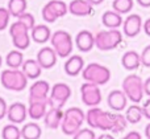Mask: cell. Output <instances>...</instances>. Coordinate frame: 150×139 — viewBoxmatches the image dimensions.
<instances>
[{
    "instance_id": "cell-31",
    "label": "cell",
    "mask_w": 150,
    "mask_h": 139,
    "mask_svg": "<svg viewBox=\"0 0 150 139\" xmlns=\"http://www.w3.org/2000/svg\"><path fill=\"white\" fill-rule=\"evenodd\" d=\"M1 137H3V139H20L21 130L16 126V123L7 125V126H4V129H3Z\"/></svg>"
},
{
    "instance_id": "cell-14",
    "label": "cell",
    "mask_w": 150,
    "mask_h": 139,
    "mask_svg": "<svg viewBox=\"0 0 150 139\" xmlns=\"http://www.w3.org/2000/svg\"><path fill=\"white\" fill-rule=\"evenodd\" d=\"M57 53L53 49V47H45L38 50L37 53V61L41 65L42 69H50L57 64Z\"/></svg>"
},
{
    "instance_id": "cell-18",
    "label": "cell",
    "mask_w": 150,
    "mask_h": 139,
    "mask_svg": "<svg viewBox=\"0 0 150 139\" xmlns=\"http://www.w3.org/2000/svg\"><path fill=\"white\" fill-rule=\"evenodd\" d=\"M45 119V126L47 129H52L55 130L61 126L62 123V119H63V111L62 109H58V107H50L49 111H46L44 117Z\"/></svg>"
},
{
    "instance_id": "cell-1",
    "label": "cell",
    "mask_w": 150,
    "mask_h": 139,
    "mask_svg": "<svg viewBox=\"0 0 150 139\" xmlns=\"http://www.w3.org/2000/svg\"><path fill=\"white\" fill-rule=\"evenodd\" d=\"M86 121H87L88 126L91 129H99L103 131H108V130L113 129L115 123V114L104 111L99 107H91L86 114Z\"/></svg>"
},
{
    "instance_id": "cell-46",
    "label": "cell",
    "mask_w": 150,
    "mask_h": 139,
    "mask_svg": "<svg viewBox=\"0 0 150 139\" xmlns=\"http://www.w3.org/2000/svg\"><path fill=\"white\" fill-rule=\"evenodd\" d=\"M1 64H3V58H1V56H0V66H1Z\"/></svg>"
},
{
    "instance_id": "cell-23",
    "label": "cell",
    "mask_w": 150,
    "mask_h": 139,
    "mask_svg": "<svg viewBox=\"0 0 150 139\" xmlns=\"http://www.w3.org/2000/svg\"><path fill=\"white\" fill-rule=\"evenodd\" d=\"M101 23L108 29H117L122 25L124 20L121 17V13L116 12V11H107L101 16Z\"/></svg>"
},
{
    "instance_id": "cell-44",
    "label": "cell",
    "mask_w": 150,
    "mask_h": 139,
    "mask_svg": "<svg viewBox=\"0 0 150 139\" xmlns=\"http://www.w3.org/2000/svg\"><path fill=\"white\" fill-rule=\"evenodd\" d=\"M145 135H146V139H150V123H148L145 127Z\"/></svg>"
},
{
    "instance_id": "cell-19",
    "label": "cell",
    "mask_w": 150,
    "mask_h": 139,
    "mask_svg": "<svg viewBox=\"0 0 150 139\" xmlns=\"http://www.w3.org/2000/svg\"><path fill=\"white\" fill-rule=\"evenodd\" d=\"M83 69H84V60H83L82 56H78V54L70 56L65 64L66 74H69V76H71V77L78 76Z\"/></svg>"
},
{
    "instance_id": "cell-11",
    "label": "cell",
    "mask_w": 150,
    "mask_h": 139,
    "mask_svg": "<svg viewBox=\"0 0 150 139\" xmlns=\"http://www.w3.org/2000/svg\"><path fill=\"white\" fill-rule=\"evenodd\" d=\"M80 95H82V102L88 107H95L99 106L101 102V92L99 89V85L87 82L80 86Z\"/></svg>"
},
{
    "instance_id": "cell-34",
    "label": "cell",
    "mask_w": 150,
    "mask_h": 139,
    "mask_svg": "<svg viewBox=\"0 0 150 139\" xmlns=\"http://www.w3.org/2000/svg\"><path fill=\"white\" fill-rule=\"evenodd\" d=\"M73 139H96V134L92 129H80L74 134Z\"/></svg>"
},
{
    "instance_id": "cell-35",
    "label": "cell",
    "mask_w": 150,
    "mask_h": 139,
    "mask_svg": "<svg viewBox=\"0 0 150 139\" xmlns=\"http://www.w3.org/2000/svg\"><path fill=\"white\" fill-rule=\"evenodd\" d=\"M9 11L8 8H1L0 7V31H4L7 29L8 24H9Z\"/></svg>"
},
{
    "instance_id": "cell-17",
    "label": "cell",
    "mask_w": 150,
    "mask_h": 139,
    "mask_svg": "<svg viewBox=\"0 0 150 139\" xmlns=\"http://www.w3.org/2000/svg\"><path fill=\"white\" fill-rule=\"evenodd\" d=\"M75 44H76L78 49L80 52L86 53V52H90L93 47H95V36L91 33L90 31H80L79 33L76 34L75 37Z\"/></svg>"
},
{
    "instance_id": "cell-15",
    "label": "cell",
    "mask_w": 150,
    "mask_h": 139,
    "mask_svg": "<svg viewBox=\"0 0 150 139\" xmlns=\"http://www.w3.org/2000/svg\"><path fill=\"white\" fill-rule=\"evenodd\" d=\"M26 114H28V109L24 103L20 102H15L11 106H8V111H7V118L9 119L12 123H23L26 118Z\"/></svg>"
},
{
    "instance_id": "cell-28",
    "label": "cell",
    "mask_w": 150,
    "mask_h": 139,
    "mask_svg": "<svg viewBox=\"0 0 150 139\" xmlns=\"http://www.w3.org/2000/svg\"><path fill=\"white\" fill-rule=\"evenodd\" d=\"M125 117H127L128 122L132 125H136V123H138V122H141V119L144 118L142 106H138L137 103H136V105H132L130 107L127 109Z\"/></svg>"
},
{
    "instance_id": "cell-4",
    "label": "cell",
    "mask_w": 150,
    "mask_h": 139,
    "mask_svg": "<svg viewBox=\"0 0 150 139\" xmlns=\"http://www.w3.org/2000/svg\"><path fill=\"white\" fill-rule=\"evenodd\" d=\"M82 77L87 82H92V84L101 86V85H105L111 80V70L107 66L101 65V64L92 62L88 64L82 70Z\"/></svg>"
},
{
    "instance_id": "cell-22",
    "label": "cell",
    "mask_w": 150,
    "mask_h": 139,
    "mask_svg": "<svg viewBox=\"0 0 150 139\" xmlns=\"http://www.w3.org/2000/svg\"><path fill=\"white\" fill-rule=\"evenodd\" d=\"M30 36L32 40L38 44H45L50 40L52 37V32H50V28L45 24H40V25H34L30 31Z\"/></svg>"
},
{
    "instance_id": "cell-27",
    "label": "cell",
    "mask_w": 150,
    "mask_h": 139,
    "mask_svg": "<svg viewBox=\"0 0 150 139\" xmlns=\"http://www.w3.org/2000/svg\"><path fill=\"white\" fill-rule=\"evenodd\" d=\"M5 62L11 69H18L20 66H23L24 64V56L21 53L20 49L17 50H11L5 57Z\"/></svg>"
},
{
    "instance_id": "cell-3",
    "label": "cell",
    "mask_w": 150,
    "mask_h": 139,
    "mask_svg": "<svg viewBox=\"0 0 150 139\" xmlns=\"http://www.w3.org/2000/svg\"><path fill=\"white\" fill-rule=\"evenodd\" d=\"M0 82L5 89L12 90V92H21L28 85V77L24 74L23 70L9 68L1 73Z\"/></svg>"
},
{
    "instance_id": "cell-24",
    "label": "cell",
    "mask_w": 150,
    "mask_h": 139,
    "mask_svg": "<svg viewBox=\"0 0 150 139\" xmlns=\"http://www.w3.org/2000/svg\"><path fill=\"white\" fill-rule=\"evenodd\" d=\"M23 72L28 78L34 80L38 76H41L42 68L37 60H26V61H24V64H23Z\"/></svg>"
},
{
    "instance_id": "cell-26",
    "label": "cell",
    "mask_w": 150,
    "mask_h": 139,
    "mask_svg": "<svg viewBox=\"0 0 150 139\" xmlns=\"http://www.w3.org/2000/svg\"><path fill=\"white\" fill-rule=\"evenodd\" d=\"M42 135L41 126L34 122L32 123H26L25 126L21 129V138L23 139H40Z\"/></svg>"
},
{
    "instance_id": "cell-38",
    "label": "cell",
    "mask_w": 150,
    "mask_h": 139,
    "mask_svg": "<svg viewBox=\"0 0 150 139\" xmlns=\"http://www.w3.org/2000/svg\"><path fill=\"white\" fill-rule=\"evenodd\" d=\"M142 111H144V118L150 121V98L142 105Z\"/></svg>"
},
{
    "instance_id": "cell-2",
    "label": "cell",
    "mask_w": 150,
    "mask_h": 139,
    "mask_svg": "<svg viewBox=\"0 0 150 139\" xmlns=\"http://www.w3.org/2000/svg\"><path fill=\"white\" fill-rule=\"evenodd\" d=\"M86 121V114L79 107H70L63 113V119L61 127H62L63 134L74 135L82 129L83 122Z\"/></svg>"
},
{
    "instance_id": "cell-6",
    "label": "cell",
    "mask_w": 150,
    "mask_h": 139,
    "mask_svg": "<svg viewBox=\"0 0 150 139\" xmlns=\"http://www.w3.org/2000/svg\"><path fill=\"white\" fill-rule=\"evenodd\" d=\"M122 92L125 93V95L128 97V100H130L132 102L138 103L141 102V100L144 98V81L140 76L137 74H130L127 76L122 81Z\"/></svg>"
},
{
    "instance_id": "cell-16",
    "label": "cell",
    "mask_w": 150,
    "mask_h": 139,
    "mask_svg": "<svg viewBox=\"0 0 150 139\" xmlns=\"http://www.w3.org/2000/svg\"><path fill=\"white\" fill-rule=\"evenodd\" d=\"M108 106L115 111H122L128 105V97L122 90H112L108 94Z\"/></svg>"
},
{
    "instance_id": "cell-29",
    "label": "cell",
    "mask_w": 150,
    "mask_h": 139,
    "mask_svg": "<svg viewBox=\"0 0 150 139\" xmlns=\"http://www.w3.org/2000/svg\"><path fill=\"white\" fill-rule=\"evenodd\" d=\"M26 7H28L26 0H9L7 8H8V11H9L11 16L18 17V16L23 15L24 12H26Z\"/></svg>"
},
{
    "instance_id": "cell-33",
    "label": "cell",
    "mask_w": 150,
    "mask_h": 139,
    "mask_svg": "<svg viewBox=\"0 0 150 139\" xmlns=\"http://www.w3.org/2000/svg\"><path fill=\"white\" fill-rule=\"evenodd\" d=\"M17 20L21 21L23 24H25V25L28 27L29 31H32V28L36 25V20H34V16L32 15V13H28V12H24L23 15H20V16L17 17Z\"/></svg>"
},
{
    "instance_id": "cell-30",
    "label": "cell",
    "mask_w": 150,
    "mask_h": 139,
    "mask_svg": "<svg viewBox=\"0 0 150 139\" xmlns=\"http://www.w3.org/2000/svg\"><path fill=\"white\" fill-rule=\"evenodd\" d=\"M133 5H134L133 0H113V3H112L113 11L121 13V15L129 13L133 9Z\"/></svg>"
},
{
    "instance_id": "cell-20",
    "label": "cell",
    "mask_w": 150,
    "mask_h": 139,
    "mask_svg": "<svg viewBox=\"0 0 150 139\" xmlns=\"http://www.w3.org/2000/svg\"><path fill=\"white\" fill-rule=\"evenodd\" d=\"M92 7L87 0H73L69 4V12L74 16H88L92 13Z\"/></svg>"
},
{
    "instance_id": "cell-36",
    "label": "cell",
    "mask_w": 150,
    "mask_h": 139,
    "mask_svg": "<svg viewBox=\"0 0 150 139\" xmlns=\"http://www.w3.org/2000/svg\"><path fill=\"white\" fill-rule=\"evenodd\" d=\"M141 64L146 68H150V45L144 48V50L141 52Z\"/></svg>"
},
{
    "instance_id": "cell-25",
    "label": "cell",
    "mask_w": 150,
    "mask_h": 139,
    "mask_svg": "<svg viewBox=\"0 0 150 139\" xmlns=\"http://www.w3.org/2000/svg\"><path fill=\"white\" fill-rule=\"evenodd\" d=\"M47 102H32L29 103L28 114L32 119H41L47 111Z\"/></svg>"
},
{
    "instance_id": "cell-42",
    "label": "cell",
    "mask_w": 150,
    "mask_h": 139,
    "mask_svg": "<svg viewBox=\"0 0 150 139\" xmlns=\"http://www.w3.org/2000/svg\"><path fill=\"white\" fill-rule=\"evenodd\" d=\"M136 1H137L138 4H140L141 7H144V8H149L150 7V0H136Z\"/></svg>"
},
{
    "instance_id": "cell-12",
    "label": "cell",
    "mask_w": 150,
    "mask_h": 139,
    "mask_svg": "<svg viewBox=\"0 0 150 139\" xmlns=\"http://www.w3.org/2000/svg\"><path fill=\"white\" fill-rule=\"evenodd\" d=\"M50 86L46 81H36L30 86V92H29V103L32 102H47L49 98Z\"/></svg>"
},
{
    "instance_id": "cell-9",
    "label": "cell",
    "mask_w": 150,
    "mask_h": 139,
    "mask_svg": "<svg viewBox=\"0 0 150 139\" xmlns=\"http://www.w3.org/2000/svg\"><path fill=\"white\" fill-rule=\"evenodd\" d=\"M71 95V89L67 84L58 82L52 87V94L47 98V106L49 107H58L62 109L65 103Z\"/></svg>"
},
{
    "instance_id": "cell-8",
    "label": "cell",
    "mask_w": 150,
    "mask_h": 139,
    "mask_svg": "<svg viewBox=\"0 0 150 139\" xmlns=\"http://www.w3.org/2000/svg\"><path fill=\"white\" fill-rule=\"evenodd\" d=\"M29 29L25 24L21 21H16L9 27V34L12 37V42L17 49L24 50L30 44V36H29Z\"/></svg>"
},
{
    "instance_id": "cell-45",
    "label": "cell",
    "mask_w": 150,
    "mask_h": 139,
    "mask_svg": "<svg viewBox=\"0 0 150 139\" xmlns=\"http://www.w3.org/2000/svg\"><path fill=\"white\" fill-rule=\"evenodd\" d=\"M88 3H91L92 5H99V4H101V3L104 1V0H87Z\"/></svg>"
},
{
    "instance_id": "cell-37",
    "label": "cell",
    "mask_w": 150,
    "mask_h": 139,
    "mask_svg": "<svg viewBox=\"0 0 150 139\" xmlns=\"http://www.w3.org/2000/svg\"><path fill=\"white\" fill-rule=\"evenodd\" d=\"M7 111H8L7 102H5L4 98L0 97V119H3L4 117H7Z\"/></svg>"
},
{
    "instance_id": "cell-40",
    "label": "cell",
    "mask_w": 150,
    "mask_h": 139,
    "mask_svg": "<svg viewBox=\"0 0 150 139\" xmlns=\"http://www.w3.org/2000/svg\"><path fill=\"white\" fill-rule=\"evenodd\" d=\"M144 92H145L146 95L150 97V77L146 80V81H144Z\"/></svg>"
},
{
    "instance_id": "cell-5",
    "label": "cell",
    "mask_w": 150,
    "mask_h": 139,
    "mask_svg": "<svg viewBox=\"0 0 150 139\" xmlns=\"http://www.w3.org/2000/svg\"><path fill=\"white\" fill-rule=\"evenodd\" d=\"M122 41V33L119 29H108V31H100L95 36V47L99 50H112L116 49Z\"/></svg>"
},
{
    "instance_id": "cell-21",
    "label": "cell",
    "mask_w": 150,
    "mask_h": 139,
    "mask_svg": "<svg viewBox=\"0 0 150 139\" xmlns=\"http://www.w3.org/2000/svg\"><path fill=\"white\" fill-rule=\"evenodd\" d=\"M121 65L127 70H136L141 65V56L136 50H128L121 57Z\"/></svg>"
},
{
    "instance_id": "cell-10",
    "label": "cell",
    "mask_w": 150,
    "mask_h": 139,
    "mask_svg": "<svg viewBox=\"0 0 150 139\" xmlns=\"http://www.w3.org/2000/svg\"><path fill=\"white\" fill-rule=\"evenodd\" d=\"M69 12V5L62 0H50L42 8V19L46 23H54L57 19L63 17Z\"/></svg>"
},
{
    "instance_id": "cell-41",
    "label": "cell",
    "mask_w": 150,
    "mask_h": 139,
    "mask_svg": "<svg viewBox=\"0 0 150 139\" xmlns=\"http://www.w3.org/2000/svg\"><path fill=\"white\" fill-rule=\"evenodd\" d=\"M142 29H144V32H145V33L150 37V17H149L146 21H144V27H142Z\"/></svg>"
},
{
    "instance_id": "cell-43",
    "label": "cell",
    "mask_w": 150,
    "mask_h": 139,
    "mask_svg": "<svg viewBox=\"0 0 150 139\" xmlns=\"http://www.w3.org/2000/svg\"><path fill=\"white\" fill-rule=\"evenodd\" d=\"M96 139H115L112 135H109V134H101V135H99Z\"/></svg>"
},
{
    "instance_id": "cell-39",
    "label": "cell",
    "mask_w": 150,
    "mask_h": 139,
    "mask_svg": "<svg viewBox=\"0 0 150 139\" xmlns=\"http://www.w3.org/2000/svg\"><path fill=\"white\" fill-rule=\"evenodd\" d=\"M121 139H142V138H141V134H140V133H137V131H130V133H128V134L125 135L124 138H121Z\"/></svg>"
},
{
    "instance_id": "cell-32",
    "label": "cell",
    "mask_w": 150,
    "mask_h": 139,
    "mask_svg": "<svg viewBox=\"0 0 150 139\" xmlns=\"http://www.w3.org/2000/svg\"><path fill=\"white\" fill-rule=\"evenodd\" d=\"M128 119L125 115H122V114L117 113L115 114V123H113V129H112V131L113 133H121L124 131L125 129H127L128 126Z\"/></svg>"
},
{
    "instance_id": "cell-7",
    "label": "cell",
    "mask_w": 150,
    "mask_h": 139,
    "mask_svg": "<svg viewBox=\"0 0 150 139\" xmlns=\"http://www.w3.org/2000/svg\"><path fill=\"white\" fill-rule=\"evenodd\" d=\"M50 41H52V47L55 50L59 57H70L71 53H73V37L69 32L66 31H57L52 34L50 37Z\"/></svg>"
},
{
    "instance_id": "cell-13",
    "label": "cell",
    "mask_w": 150,
    "mask_h": 139,
    "mask_svg": "<svg viewBox=\"0 0 150 139\" xmlns=\"http://www.w3.org/2000/svg\"><path fill=\"white\" fill-rule=\"evenodd\" d=\"M142 27H144V21L141 19V16L137 15V13H132L122 23V32L128 37H136L141 32Z\"/></svg>"
}]
</instances>
